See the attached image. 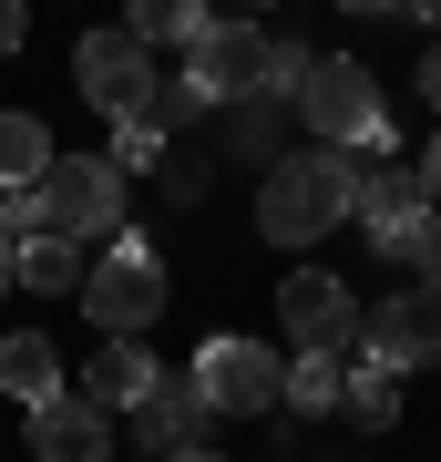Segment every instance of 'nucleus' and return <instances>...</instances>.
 Masks as SVG:
<instances>
[{
  "instance_id": "nucleus-11",
  "label": "nucleus",
  "mask_w": 441,
  "mask_h": 462,
  "mask_svg": "<svg viewBox=\"0 0 441 462\" xmlns=\"http://www.w3.org/2000/svg\"><path fill=\"white\" fill-rule=\"evenodd\" d=\"M206 421H216V411L196 401V380H185V370H154V391L124 411V431H133L154 462H164V452H196V431H206Z\"/></svg>"
},
{
  "instance_id": "nucleus-13",
  "label": "nucleus",
  "mask_w": 441,
  "mask_h": 462,
  "mask_svg": "<svg viewBox=\"0 0 441 462\" xmlns=\"http://www.w3.org/2000/svg\"><path fill=\"white\" fill-rule=\"evenodd\" d=\"M144 391H154V360H144V339H103V349H93V370H82V401H93V411L114 421V411H133Z\"/></svg>"
},
{
  "instance_id": "nucleus-16",
  "label": "nucleus",
  "mask_w": 441,
  "mask_h": 462,
  "mask_svg": "<svg viewBox=\"0 0 441 462\" xmlns=\"http://www.w3.org/2000/svg\"><path fill=\"white\" fill-rule=\"evenodd\" d=\"M41 175H51V124L41 114H0V196H21Z\"/></svg>"
},
{
  "instance_id": "nucleus-20",
  "label": "nucleus",
  "mask_w": 441,
  "mask_h": 462,
  "mask_svg": "<svg viewBox=\"0 0 441 462\" xmlns=\"http://www.w3.org/2000/svg\"><path fill=\"white\" fill-rule=\"evenodd\" d=\"M154 154H164V124H154V114H133V124H114L103 165H114V175H133V165H154Z\"/></svg>"
},
{
  "instance_id": "nucleus-27",
  "label": "nucleus",
  "mask_w": 441,
  "mask_h": 462,
  "mask_svg": "<svg viewBox=\"0 0 441 462\" xmlns=\"http://www.w3.org/2000/svg\"><path fill=\"white\" fill-rule=\"evenodd\" d=\"M164 462H226V452H206V442H196V452H164Z\"/></svg>"
},
{
  "instance_id": "nucleus-4",
  "label": "nucleus",
  "mask_w": 441,
  "mask_h": 462,
  "mask_svg": "<svg viewBox=\"0 0 441 462\" xmlns=\"http://www.w3.org/2000/svg\"><path fill=\"white\" fill-rule=\"evenodd\" d=\"M185 380H196V401L216 421H278L288 411V370H278V349H257V339H206Z\"/></svg>"
},
{
  "instance_id": "nucleus-7",
  "label": "nucleus",
  "mask_w": 441,
  "mask_h": 462,
  "mask_svg": "<svg viewBox=\"0 0 441 462\" xmlns=\"http://www.w3.org/2000/svg\"><path fill=\"white\" fill-rule=\"evenodd\" d=\"M72 83H82V103H93V114L133 124V114H144V103L164 93V72H154V51L133 42V32H82V51H72Z\"/></svg>"
},
{
  "instance_id": "nucleus-12",
  "label": "nucleus",
  "mask_w": 441,
  "mask_h": 462,
  "mask_svg": "<svg viewBox=\"0 0 441 462\" xmlns=\"http://www.w3.org/2000/svg\"><path fill=\"white\" fill-rule=\"evenodd\" d=\"M32 462H114V421H103L82 391L41 401L32 411Z\"/></svg>"
},
{
  "instance_id": "nucleus-14",
  "label": "nucleus",
  "mask_w": 441,
  "mask_h": 462,
  "mask_svg": "<svg viewBox=\"0 0 441 462\" xmlns=\"http://www.w3.org/2000/svg\"><path fill=\"white\" fill-rule=\"evenodd\" d=\"M0 391L21 401V411H41V401H62V349L41 329H11L0 339Z\"/></svg>"
},
{
  "instance_id": "nucleus-26",
  "label": "nucleus",
  "mask_w": 441,
  "mask_h": 462,
  "mask_svg": "<svg viewBox=\"0 0 441 462\" xmlns=\"http://www.w3.org/2000/svg\"><path fill=\"white\" fill-rule=\"evenodd\" d=\"M21 32H32V21H21L11 0H0V51H21Z\"/></svg>"
},
{
  "instance_id": "nucleus-3",
  "label": "nucleus",
  "mask_w": 441,
  "mask_h": 462,
  "mask_svg": "<svg viewBox=\"0 0 441 462\" xmlns=\"http://www.w3.org/2000/svg\"><path fill=\"white\" fill-rule=\"evenodd\" d=\"M298 124H308L328 154H390V114H380V83H370L360 62H308Z\"/></svg>"
},
{
  "instance_id": "nucleus-25",
  "label": "nucleus",
  "mask_w": 441,
  "mask_h": 462,
  "mask_svg": "<svg viewBox=\"0 0 441 462\" xmlns=\"http://www.w3.org/2000/svg\"><path fill=\"white\" fill-rule=\"evenodd\" d=\"M421 93H431V114H441V42L421 51Z\"/></svg>"
},
{
  "instance_id": "nucleus-9",
  "label": "nucleus",
  "mask_w": 441,
  "mask_h": 462,
  "mask_svg": "<svg viewBox=\"0 0 441 462\" xmlns=\"http://www.w3.org/2000/svg\"><path fill=\"white\" fill-rule=\"evenodd\" d=\"M278 329L298 349H349L360 339V298H349V278H328V267H298L278 288Z\"/></svg>"
},
{
  "instance_id": "nucleus-17",
  "label": "nucleus",
  "mask_w": 441,
  "mask_h": 462,
  "mask_svg": "<svg viewBox=\"0 0 441 462\" xmlns=\"http://www.w3.org/2000/svg\"><path fill=\"white\" fill-rule=\"evenodd\" d=\"M349 401V349H298L288 360V411H339Z\"/></svg>"
},
{
  "instance_id": "nucleus-22",
  "label": "nucleus",
  "mask_w": 441,
  "mask_h": 462,
  "mask_svg": "<svg viewBox=\"0 0 441 462\" xmlns=\"http://www.w3.org/2000/svg\"><path fill=\"white\" fill-rule=\"evenodd\" d=\"M410 267H421V288L441 298V206L421 216V236H410Z\"/></svg>"
},
{
  "instance_id": "nucleus-23",
  "label": "nucleus",
  "mask_w": 441,
  "mask_h": 462,
  "mask_svg": "<svg viewBox=\"0 0 441 462\" xmlns=\"http://www.w3.org/2000/svg\"><path fill=\"white\" fill-rule=\"evenodd\" d=\"M206 196V165H196V154H175V165H164V206H196Z\"/></svg>"
},
{
  "instance_id": "nucleus-6",
  "label": "nucleus",
  "mask_w": 441,
  "mask_h": 462,
  "mask_svg": "<svg viewBox=\"0 0 441 462\" xmlns=\"http://www.w3.org/2000/svg\"><path fill=\"white\" fill-rule=\"evenodd\" d=\"M267 51H278V32H257V21H206L175 83L196 103H267Z\"/></svg>"
},
{
  "instance_id": "nucleus-19",
  "label": "nucleus",
  "mask_w": 441,
  "mask_h": 462,
  "mask_svg": "<svg viewBox=\"0 0 441 462\" xmlns=\"http://www.w3.org/2000/svg\"><path fill=\"white\" fill-rule=\"evenodd\" d=\"M339 411L360 421V431H390V421H400V380L360 360V370H349V401H339Z\"/></svg>"
},
{
  "instance_id": "nucleus-10",
  "label": "nucleus",
  "mask_w": 441,
  "mask_h": 462,
  "mask_svg": "<svg viewBox=\"0 0 441 462\" xmlns=\"http://www.w3.org/2000/svg\"><path fill=\"white\" fill-rule=\"evenodd\" d=\"M349 216L370 226V247H380V257H410V236H421L431 196H421V175H410V165H360V196H349Z\"/></svg>"
},
{
  "instance_id": "nucleus-2",
  "label": "nucleus",
  "mask_w": 441,
  "mask_h": 462,
  "mask_svg": "<svg viewBox=\"0 0 441 462\" xmlns=\"http://www.w3.org/2000/svg\"><path fill=\"white\" fill-rule=\"evenodd\" d=\"M82 309H93L103 339H144L164 319V257L144 236H103V257L82 267Z\"/></svg>"
},
{
  "instance_id": "nucleus-21",
  "label": "nucleus",
  "mask_w": 441,
  "mask_h": 462,
  "mask_svg": "<svg viewBox=\"0 0 441 462\" xmlns=\"http://www.w3.org/2000/svg\"><path fill=\"white\" fill-rule=\"evenodd\" d=\"M236 154H246V165H278V134H267V103H236Z\"/></svg>"
},
{
  "instance_id": "nucleus-8",
  "label": "nucleus",
  "mask_w": 441,
  "mask_h": 462,
  "mask_svg": "<svg viewBox=\"0 0 441 462\" xmlns=\"http://www.w3.org/2000/svg\"><path fill=\"white\" fill-rule=\"evenodd\" d=\"M360 360L370 370H421V360H441V298L431 288H400V298H370L360 309Z\"/></svg>"
},
{
  "instance_id": "nucleus-5",
  "label": "nucleus",
  "mask_w": 441,
  "mask_h": 462,
  "mask_svg": "<svg viewBox=\"0 0 441 462\" xmlns=\"http://www.w3.org/2000/svg\"><path fill=\"white\" fill-rule=\"evenodd\" d=\"M32 216L41 236H124V175L103 165V154H51V175L32 185Z\"/></svg>"
},
{
  "instance_id": "nucleus-1",
  "label": "nucleus",
  "mask_w": 441,
  "mask_h": 462,
  "mask_svg": "<svg viewBox=\"0 0 441 462\" xmlns=\"http://www.w3.org/2000/svg\"><path fill=\"white\" fill-rule=\"evenodd\" d=\"M349 196H360V154H328V144L278 154L257 185V236L267 247H318L328 226H349Z\"/></svg>"
},
{
  "instance_id": "nucleus-15",
  "label": "nucleus",
  "mask_w": 441,
  "mask_h": 462,
  "mask_svg": "<svg viewBox=\"0 0 441 462\" xmlns=\"http://www.w3.org/2000/svg\"><path fill=\"white\" fill-rule=\"evenodd\" d=\"M82 267H93V257H82L72 236H21V247H11V288L62 298V288H82Z\"/></svg>"
},
{
  "instance_id": "nucleus-18",
  "label": "nucleus",
  "mask_w": 441,
  "mask_h": 462,
  "mask_svg": "<svg viewBox=\"0 0 441 462\" xmlns=\"http://www.w3.org/2000/svg\"><path fill=\"white\" fill-rule=\"evenodd\" d=\"M124 32H133V42H185V51H196V42H206V11H196V0H133Z\"/></svg>"
},
{
  "instance_id": "nucleus-24",
  "label": "nucleus",
  "mask_w": 441,
  "mask_h": 462,
  "mask_svg": "<svg viewBox=\"0 0 441 462\" xmlns=\"http://www.w3.org/2000/svg\"><path fill=\"white\" fill-rule=\"evenodd\" d=\"M410 175H421V196L441 206V134H431V154H421V165H410Z\"/></svg>"
},
{
  "instance_id": "nucleus-28",
  "label": "nucleus",
  "mask_w": 441,
  "mask_h": 462,
  "mask_svg": "<svg viewBox=\"0 0 441 462\" xmlns=\"http://www.w3.org/2000/svg\"><path fill=\"white\" fill-rule=\"evenodd\" d=\"M0 298H11V236H0Z\"/></svg>"
}]
</instances>
